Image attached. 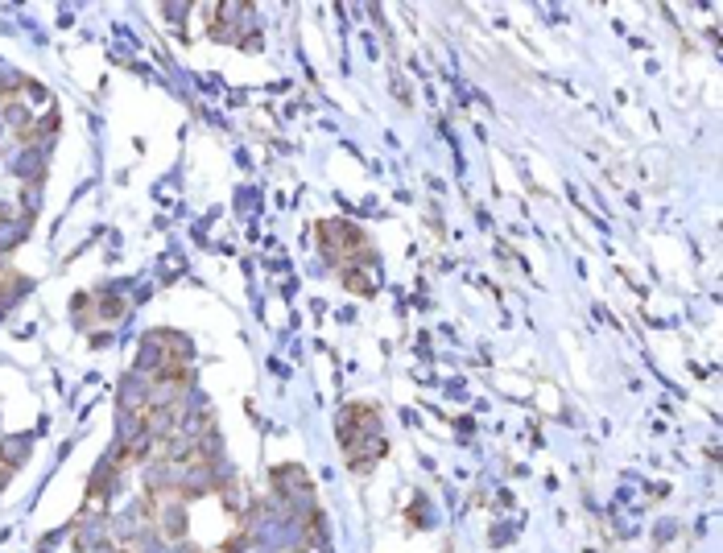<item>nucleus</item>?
I'll return each mask as SVG.
<instances>
[{"label":"nucleus","instance_id":"f03ea898","mask_svg":"<svg viewBox=\"0 0 723 553\" xmlns=\"http://www.w3.org/2000/svg\"><path fill=\"white\" fill-rule=\"evenodd\" d=\"M4 116L12 120V128H25V120H29V116H25V107H8Z\"/></svg>","mask_w":723,"mask_h":553},{"label":"nucleus","instance_id":"f257e3e1","mask_svg":"<svg viewBox=\"0 0 723 553\" xmlns=\"http://www.w3.org/2000/svg\"><path fill=\"white\" fill-rule=\"evenodd\" d=\"M343 285H347L352 293H364V298L372 293V281H368L364 273H356V269H347V273H343Z\"/></svg>","mask_w":723,"mask_h":553}]
</instances>
